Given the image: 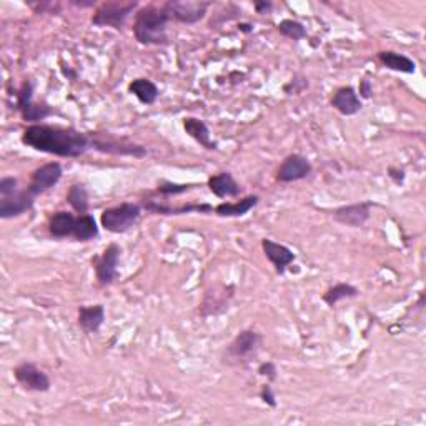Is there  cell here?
Returning a JSON list of instances; mask_svg holds the SVG:
<instances>
[{
    "label": "cell",
    "instance_id": "obj_1",
    "mask_svg": "<svg viewBox=\"0 0 426 426\" xmlns=\"http://www.w3.org/2000/svg\"><path fill=\"white\" fill-rule=\"evenodd\" d=\"M22 143L37 152L57 155V157H80L92 148L89 133L75 129L52 127V125L33 124L22 133Z\"/></svg>",
    "mask_w": 426,
    "mask_h": 426
},
{
    "label": "cell",
    "instance_id": "obj_2",
    "mask_svg": "<svg viewBox=\"0 0 426 426\" xmlns=\"http://www.w3.org/2000/svg\"><path fill=\"white\" fill-rule=\"evenodd\" d=\"M170 17L165 9L148 6L137 12L133 22L135 38L142 45H165L168 42L167 23Z\"/></svg>",
    "mask_w": 426,
    "mask_h": 426
},
{
    "label": "cell",
    "instance_id": "obj_3",
    "mask_svg": "<svg viewBox=\"0 0 426 426\" xmlns=\"http://www.w3.org/2000/svg\"><path fill=\"white\" fill-rule=\"evenodd\" d=\"M140 213H142L140 205L125 202L104 210L100 217V224L110 234H125V231H129L137 224Z\"/></svg>",
    "mask_w": 426,
    "mask_h": 426
},
{
    "label": "cell",
    "instance_id": "obj_4",
    "mask_svg": "<svg viewBox=\"0 0 426 426\" xmlns=\"http://www.w3.org/2000/svg\"><path fill=\"white\" fill-rule=\"evenodd\" d=\"M261 337L253 330H244L226 346L225 361L230 365H245L256 356L260 350Z\"/></svg>",
    "mask_w": 426,
    "mask_h": 426
},
{
    "label": "cell",
    "instance_id": "obj_5",
    "mask_svg": "<svg viewBox=\"0 0 426 426\" xmlns=\"http://www.w3.org/2000/svg\"><path fill=\"white\" fill-rule=\"evenodd\" d=\"M137 6V2H104L95 11L92 23L97 27H112L115 31H122L129 16Z\"/></svg>",
    "mask_w": 426,
    "mask_h": 426
},
{
    "label": "cell",
    "instance_id": "obj_6",
    "mask_svg": "<svg viewBox=\"0 0 426 426\" xmlns=\"http://www.w3.org/2000/svg\"><path fill=\"white\" fill-rule=\"evenodd\" d=\"M90 140H92V147L99 150V152L104 153H110V155H129V157H135V158H143L147 155V148L142 147V145L127 142L124 138H115L109 133H100V132H92Z\"/></svg>",
    "mask_w": 426,
    "mask_h": 426
},
{
    "label": "cell",
    "instance_id": "obj_7",
    "mask_svg": "<svg viewBox=\"0 0 426 426\" xmlns=\"http://www.w3.org/2000/svg\"><path fill=\"white\" fill-rule=\"evenodd\" d=\"M33 85L31 80H26L17 94V109L22 114V119L27 122H38L47 119L52 114V109L45 104H36L32 100Z\"/></svg>",
    "mask_w": 426,
    "mask_h": 426
},
{
    "label": "cell",
    "instance_id": "obj_8",
    "mask_svg": "<svg viewBox=\"0 0 426 426\" xmlns=\"http://www.w3.org/2000/svg\"><path fill=\"white\" fill-rule=\"evenodd\" d=\"M208 7H210V2H177V0H170L163 6L170 21L175 18L182 23L200 22L205 17Z\"/></svg>",
    "mask_w": 426,
    "mask_h": 426
},
{
    "label": "cell",
    "instance_id": "obj_9",
    "mask_svg": "<svg viewBox=\"0 0 426 426\" xmlns=\"http://www.w3.org/2000/svg\"><path fill=\"white\" fill-rule=\"evenodd\" d=\"M16 380L23 388L28 391H37V393H45L50 390V378L43 373L37 365L31 361L22 363L13 370Z\"/></svg>",
    "mask_w": 426,
    "mask_h": 426
},
{
    "label": "cell",
    "instance_id": "obj_10",
    "mask_svg": "<svg viewBox=\"0 0 426 426\" xmlns=\"http://www.w3.org/2000/svg\"><path fill=\"white\" fill-rule=\"evenodd\" d=\"M119 260H120V246L109 245L104 253L94 260L95 275L100 285H110L119 277Z\"/></svg>",
    "mask_w": 426,
    "mask_h": 426
},
{
    "label": "cell",
    "instance_id": "obj_11",
    "mask_svg": "<svg viewBox=\"0 0 426 426\" xmlns=\"http://www.w3.org/2000/svg\"><path fill=\"white\" fill-rule=\"evenodd\" d=\"M62 165L59 162H50L45 163V165L38 167L36 172L32 173L31 183H28L27 190L32 193V195L38 197L40 193L50 190L52 187H55L57 183L60 182L62 178Z\"/></svg>",
    "mask_w": 426,
    "mask_h": 426
},
{
    "label": "cell",
    "instance_id": "obj_12",
    "mask_svg": "<svg viewBox=\"0 0 426 426\" xmlns=\"http://www.w3.org/2000/svg\"><path fill=\"white\" fill-rule=\"evenodd\" d=\"M312 173V163L307 157L298 153L288 155L283 160L277 172V180L282 183H292L307 178Z\"/></svg>",
    "mask_w": 426,
    "mask_h": 426
},
{
    "label": "cell",
    "instance_id": "obj_13",
    "mask_svg": "<svg viewBox=\"0 0 426 426\" xmlns=\"http://www.w3.org/2000/svg\"><path fill=\"white\" fill-rule=\"evenodd\" d=\"M36 195L28 190H17L12 195L0 198V219H16L31 210L36 203Z\"/></svg>",
    "mask_w": 426,
    "mask_h": 426
},
{
    "label": "cell",
    "instance_id": "obj_14",
    "mask_svg": "<svg viewBox=\"0 0 426 426\" xmlns=\"http://www.w3.org/2000/svg\"><path fill=\"white\" fill-rule=\"evenodd\" d=\"M371 205H373L371 202H360V203H353V205L340 207L333 212V220L342 225L358 229V226L365 225L368 219H370Z\"/></svg>",
    "mask_w": 426,
    "mask_h": 426
},
{
    "label": "cell",
    "instance_id": "obj_15",
    "mask_svg": "<svg viewBox=\"0 0 426 426\" xmlns=\"http://www.w3.org/2000/svg\"><path fill=\"white\" fill-rule=\"evenodd\" d=\"M261 248H263L266 258L272 261V265L275 266V272L278 275H283L287 266L295 261V253L288 246L277 244V241L270 239L261 240Z\"/></svg>",
    "mask_w": 426,
    "mask_h": 426
},
{
    "label": "cell",
    "instance_id": "obj_16",
    "mask_svg": "<svg viewBox=\"0 0 426 426\" xmlns=\"http://www.w3.org/2000/svg\"><path fill=\"white\" fill-rule=\"evenodd\" d=\"M332 106L342 115H345V117H351V115L360 112L363 104L353 87H342L332 97Z\"/></svg>",
    "mask_w": 426,
    "mask_h": 426
},
{
    "label": "cell",
    "instance_id": "obj_17",
    "mask_svg": "<svg viewBox=\"0 0 426 426\" xmlns=\"http://www.w3.org/2000/svg\"><path fill=\"white\" fill-rule=\"evenodd\" d=\"M77 217L70 212H55L48 222V231L53 239H69L74 236Z\"/></svg>",
    "mask_w": 426,
    "mask_h": 426
},
{
    "label": "cell",
    "instance_id": "obj_18",
    "mask_svg": "<svg viewBox=\"0 0 426 426\" xmlns=\"http://www.w3.org/2000/svg\"><path fill=\"white\" fill-rule=\"evenodd\" d=\"M105 322L104 305H89L79 308V327L85 333H95Z\"/></svg>",
    "mask_w": 426,
    "mask_h": 426
},
{
    "label": "cell",
    "instance_id": "obj_19",
    "mask_svg": "<svg viewBox=\"0 0 426 426\" xmlns=\"http://www.w3.org/2000/svg\"><path fill=\"white\" fill-rule=\"evenodd\" d=\"M208 188H210L213 195H217L219 198L236 197L240 193V185L229 172L217 173V175L208 178Z\"/></svg>",
    "mask_w": 426,
    "mask_h": 426
},
{
    "label": "cell",
    "instance_id": "obj_20",
    "mask_svg": "<svg viewBox=\"0 0 426 426\" xmlns=\"http://www.w3.org/2000/svg\"><path fill=\"white\" fill-rule=\"evenodd\" d=\"M183 129H185V132L190 135L193 140H197L202 147H205L207 150L217 148V143L212 140L210 130H208L207 124L203 122V120L195 119V117H188L183 120Z\"/></svg>",
    "mask_w": 426,
    "mask_h": 426
},
{
    "label": "cell",
    "instance_id": "obj_21",
    "mask_svg": "<svg viewBox=\"0 0 426 426\" xmlns=\"http://www.w3.org/2000/svg\"><path fill=\"white\" fill-rule=\"evenodd\" d=\"M258 200L260 198L256 195H248L235 203L231 202L220 203V205H217L215 213L219 217H226V219H230V217H244L251 210V208L256 207Z\"/></svg>",
    "mask_w": 426,
    "mask_h": 426
},
{
    "label": "cell",
    "instance_id": "obj_22",
    "mask_svg": "<svg viewBox=\"0 0 426 426\" xmlns=\"http://www.w3.org/2000/svg\"><path fill=\"white\" fill-rule=\"evenodd\" d=\"M378 59L383 67L395 72H401V74H415L416 64L410 57L403 55V53H396L391 50H383L378 53Z\"/></svg>",
    "mask_w": 426,
    "mask_h": 426
},
{
    "label": "cell",
    "instance_id": "obj_23",
    "mask_svg": "<svg viewBox=\"0 0 426 426\" xmlns=\"http://www.w3.org/2000/svg\"><path fill=\"white\" fill-rule=\"evenodd\" d=\"M129 92L138 99L140 104L152 105L158 99V87L148 79H135L130 82Z\"/></svg>",
    "mask_w": 426,
    "mask_h": 426
},
{
    "label": "cell",
    "instance_id": "obj_24",
    "mask_svg": "<svg viewBox=\"0 0 426 426\" xmlns=\"http://www.w3.org/2000/svg\"><path fill=\"white\" fill-rule=\"evenodd\" d=\"M145 208L153 213H158V215H183V213H192V212H210L213 208L208 205V203H203V205H183V207H167V205H160V203L153 202V200H147L145 202Z\"/></svg>",
    "mask_w": 426,
    "mask_h": 426
},
{
    "label": "cell",
    "instance_id": "obj_25",
    "mask_svg": "<svg viewBox=\"0 0 426 426\" xmlns=\"http://www.w3.org/2000/svg\"><path fill=\"white\" fill-rule=\"evenodd\" d=\"M99 236V226L90 213L77 217V225L74 231V239L77 241H90Z\"/></svg>",
    "mask_w": 426,
    "mask_h": 426
},
{
    "label": "cell",
    "instance_id": "obj_26",
    "mask_svg": "<svg viewBox=\"0 0 426 426\" xmlns=\"http://www.w3.org/2000/svg\"><path fill=\"white\" fill-rule=\"evenodd\" d=\"M358 288L353 287L350 283H337L333 285L332 288L327 290V293L323 295V302L327 305H330V307H335L338 302H342V300L345 298H353L358 297Z\"/></svg>",
    "mask_w": 426,
    "mask_h": 426
},
{
    "label": "cell",
    "instance_id": "obj_27",
    "mask_svg": "<svg viewBox=\"0 0 426 426\" xmlns=\"http://www.w3.org/2000/svg\"><path fill=\"white\" fill-rule=\"evenodd\" d=\"M67 200H69L70 207L74 208L79 215H84V213L89 212V193H87L84 183H74V185L70 187Z\"/></svg>",
    "mask_w": 426,
    "mask_h": 426
},
{
    "label": "cell",
    "instance_id": "obj_28",
    "mask_svg": "<svg viewBox=\"0 0 426 426\" xmlns=\"http://www.w3.org/2000/svg\"><path fill=\"white\" fill-rule=\"evenodd\" d=\"M278 32L282 36L292 38V40H302V38L307 37V28L302 22L298 21H282L278 23Z\"/></svg>",
    "mask_w": 426,
    "mask_h": 426
},
{
    "label": "cell",
    "instance_id": "obj_29",
    "mask_svg": "<svg viewBox=\"0 0 426 426\" xmlns=\"http://www.w3.org/2000/svg\"><path fill=\"white\" fill-rule=\"evenodd\" d=\"M195 185H190V183H173V182H163L158 185V192L162 195H180V193H185L193 188Z\"/></svg>",
    "mask_w": 426,
    "mask_h": 426
},
{
    "label": "cell",
    "instance_id": "obj_30",
    "mask_svg": "<svg viewBox=\"0 0 426 426\" xmlns=\"http://www.w3.org/2000/svg\"><path fill=\"white\" fill-rule=\"evenodd\" d=\"M17 185L18 182L16 177H4L2 180H0V197H7L16 193L18 190Z\"/></svg>",
    "mask_w": 426,
    "mask_h": 426
},
{
    "label": "cell",
    "instance_id": "obj_31",
    "mask_svg": "<svg viewBox=\"0 0 426 426\" xmlns=\"http://www.w3.org/2000/svg\"><path fill=\"white\" fill-rule=\"evenodd\" d=\"M277 366H275V363L272 361H266V363H261V365L258 366V375L261 376H266L268 380H275L277 378Z\"/></svg>",
    "mask_w": 426,
    "mask_h": 426
},
{
    "label": "cell",
    "instance_id": "obj_32",
    "mask_svg": "<svg viewBox=\"0 0 426 426\" xmlns=\"http://www.w3.org/2000/svg\"><path fill=\"white\" fill-rule=\"evenodd\" d=\"M260 396H261V400H263L266 405L277 406V400H275V393H273L272 386H270V385H265L263 388H261Z\"/></svg>",
    "mask_w": 426,
    "mask_h": 426
},
{
    "label": "cell",
    "instance_id": "obj_33",
    "mask_svg": "<svg viewBox=\"0 0 426 426\" xmlns=\"http://www.w3.org/2000/svg\"><path fill=\"white\" fill-rule=\"evenodd\" d=\"M360 94H361L363 99H370L371 94H373L370 80H363L361 82V84H360Z\"/></svg>",
    "mask_w": 426,
    "mask_h": 426
},
{
    "label": "cell",
    "instance_id": "obj_34",
    "mask_svg": "<svg viewBox=\"0 0 426 426\" xmlns=\"http://www.w3.org/2000/svg\"><path fill=\"white\" fill-rule=\"evenodd\" d=\"M255 9H256V12H258V13H265V12H268L270 9H272V2H256Z\"/></svg>",
    "mask_w": 426,
    "mask_h": 426
},
{
    "label": "cell",
    "instance_id": "obj_35",
    "mask_svg": "<svg viewBox=\"0 0 426 426\" xmlns=\"http://www.w3.org/2000/svg\"><path fill=\"white\" fill-rule=\"evenodd\" d=\"M74 6H79V7H92L95 6V2H72Z\"/></svg>",
    "mask_w": 426,
    "mask_h": 426
},
{
    "label": "cell",
    "instance_id": "obj_36",
    "mask_svg": "<svg viewBox=\"0 0 426 426\" xmlns=\"http://www.w3.org/2000/svg\"><path fill=\"white\" fill-rule=\"evenodd\" d=\"M240 28H241V31H244V32H251V26H248V23H241Z\"/></svg>",
    "mask_w": 426,
    "mask_h": 426
}]
</instances>
